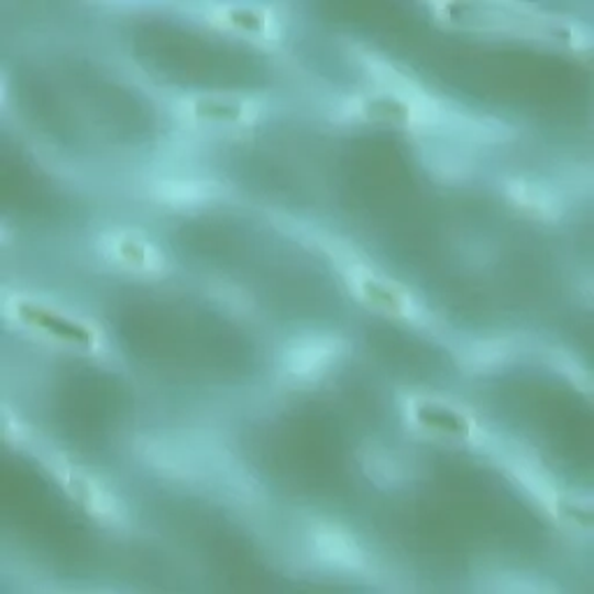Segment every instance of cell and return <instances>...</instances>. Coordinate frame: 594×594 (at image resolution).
<instances>
[{
  "instance_id": "obj_6",
  "label": "cell",
  "mask_w": 594,
  "mask_h": 594,
  "mask_svg": "<svg viewBox=\"0 0 594 594\" xmlns=\"http://www.w3.org/2000/svg\"><path fill=\"white\" fill-rule=\"evenodd\" d=\"M16 314L21 321H26L29 326L47 332L56 339H63V342L79 344V346H91L94 344V332L89 328H84L81 323L73 321V318L56 314L47 307L40 305H29V302H19Z\"/></svg>"
},
{
  "instance_id": "obj_8",
  "label": "cell",
  "mask_w": 594,
  "mask_h": 594,
  "mask_svg": "<svg viewBox=\"0 0 594 594\" xmlns=\"http://www.w3.org/2000/svg\"><path fill=\"white\" fill-rule=\"evenodd\" d=\"M215 21L221 26L235 29L240 33L270 37V40H274L279 33L277 24H274V16L263 8H249V6L217 8L215 10Z\"/></svg>"
},
{
  "instance_id": "obj_1",
  "label": "cell",
  "mask_w": 594,
  "mask_h": 594,
  "mask_svg": "<svg viewBox=\"0 0 594 594\" xmlns=\"http://www.w3.org/2000/svg\"><path fill=\"white\" fill-rule=\"evenodd\" d=\"M344 353L342 337L334 334H307L295 342L284 353V372L293 381L309 384L321 378Z\"/></svg>"
},
{
  "instance_id": "obj_10",
  "label": "cell",
  "mask_w": 594,
  "mask_h": 594,
  "mask_svg": "<svg viewBox=\"0 0 594 594\" xmlns=\"http://www.w3.org/2000/svg\"><path fill=\"white\" fill-rule=\"evenodd\" d=\"M66 481H68V487L73 491V495H77L84 504H87L91 514L102 516V518H114V514H117L114 497L105 493L102 487H98L91 479L81 476L77 472H70Z\"/></svg>"
},
{
  "instance_id": "obj_13",
  "label": "cell",
  "mask_w": 594,
  "mask_h": 594,
  "mask_svg": "<svg viewBox=\"0 0 594 594\" xmlns=\"http://www.w3.org/2000/svg\"><path fill=\"white\" fill-rule=\"evenodd\" d=\"M418 420L422 422V426H428L430 430H441V432H449V435H464L466 432V420L449 407L418 409Z\"/></svg>"
},
{
  "instance_id": "obj_12",
  "label": "cell",
  "mask_w": 594,
  "mask_h": 594,
  "mask_svg": "<svg viewBox=\"0 0 594 594\" xmlns=\"http://www.w3.org/2000/svg\"><path fill=\"white\" fill-rule=\"evenodd\" d=\"M516 476L522 481V485L527 487L529 493H532L541 504H546L550 508V512H558V504H560L558 502V493H556L553 483H550L541 474V470H537V466H532V464L520 462L516 466Z\"/></svg>"
},
{
  "instance_id": "obj_3",
  "label": "cell",
  "mask_w": 594,
  "mask_h": 594,
  "mask_svg": "<svg viewBox=\"0 0 594 594\" xmlns=\"http://www.w3.org/2000/svg\"><path fill=\"white\" fill-rule=\"evenodd\" d=\"M349 282L353 286V290L363 297L365 302L384 309L388 314L395 316H405L409 318L414 314V300L411 295L402 290L399 286H395L391 279L376 277L374 272L365 270V267H353L349 274Z\"/></svg>"
},
{
  "instance_id": "obj_9",
  "label": "cell",
  "mask_w": 594,
  "mask_h": 594,
  "mask_svg": "<svg viewBox=\"0 0 594 594\" xmlns=\"http://www.w3.org/2000/svg\"><path fill=\"white\" fill-rule=\"evenodd\" d=\"M184 110L190 119L205 123H246L256 114L244 100L232 98H196L186 102Z\"/></svg>"
},
{
  "instance_id": "obj_7",
  "label": "cell",
  "mask_w": 594,
  "mask_h": 594,
  "mask_svg": "<svg viewBox=\"0 0 594 594\" xmlns=\"http://www.w3.org/2000/svg\"><path fill=\"white\" fill-rule=\"evenodd\" d=\"M508 198H512L518 207L527 209L529 215H535L546 221H556L562 217V200L553 188L539 182H512L506 188Z\"/></svg>"
},
{
  "instance_id": "obj_2",
  "label": "cell",
  "mask_w": 594,
  "mask_h": 594,
  "mask_svg": "<svg viewBox=\"0 0 594 594\" xmlns=\"http://www.w3.org/2000/svg\"><path fill=\"white\" fill-rule=\"evenodd\" d=\"M100 251L110 263H117L125 270L135 272L163 270V258L156 246L148 240L135 235V232H108V235L100 240Z\"/></svg>"
},
{
  "instance_id": "obj_4",
  "label": "cell",
  "mask_w": 594,
  "mask_h": 594,
  "mask_svg": "<svg viewBox=\"0 0 594 594\" xmlns=\"http://www.w3.org/2000/svg\"><path fill=\"white\" fill-rule=\"evenodd\" d=\"M311 548L318 560L339 571H355L365 562L363 550H360L355 539L339 527H316L311 535Z\"/></svg>"
},
{
  "instance_id": "obj_11",
  "label": "cell",
  "mask_w": 594,
  "mask_h": 594,
  "mask_svg": "<svg viewBox=\"0 0 594 594\" xmlns=\"http://www.w3.org/2000/svg\"><path fill=\"white\" fill-rule=\"evenodd\" d=\"M508 344L504 339H485V342H476L464 351L462 363L474 372H487L506 363L508 358Z\"/></svg>"
},
{
  "instance_id": "obj_5",
  "label": "cell",
  "mask_w": 594,
  "mask_h": 594,
  "mask_svg": "<svg viewBox=\"0 0 594 594\" xmlns=\"http://www.w3.org/2000/svg\"><path fill=\"white\" fill-rule=\"evenodd\" d=\"M148 194H152V198L165 207H175V209L202 207L219 198V184L209 179H196V177H167L152 184Z\"/></svg>"
}]
</instances>
